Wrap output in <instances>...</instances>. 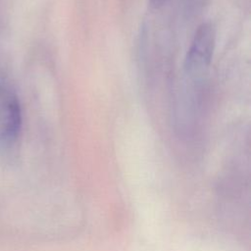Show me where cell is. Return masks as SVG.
Returning a JSON list of instances; mask_svg holds the SVG:
<instances>
[{"label": "cell", "mask_w": 251, "mask_h": 251, "mask_svg": "<svg viewBox=\"0 0 251 251\" xmlns=\"http://www.w3.org/2000/svg\"><path fill=\"white\" fill-rule=\"evenodd\" d=\"M22 109L10 83L0 79V154L8 157L17 144L22 129Z\"/></svg>", "instance_id": "6da1fadb"}, {"label": "cell", "mask_w": 251, "mask_h": 251, "mask_svg": "<svg viewBox=\"0 0 251 251\" xmlns=\"http://www.w3.org/2000/svg\"><path fill=\"white\" fill-rule=\"evenodd\" d=\"M216 43V29L212 23L201 24L191 41L185 57V69L195 74L207 69L212 61Z\"/></svg>", "instance_id": "7a4b0ae2"}, {"label": "cell", "mask_w": 251, "mask_h": 251, "mask_svg": "<svg viewBox=\"0 0 251 251\" xmlns=\"http://www.w3.org/2000/svg\"><path fill=\"white\" fill-rule=\"evenodd\" d=\"M167 2L168 0H148L150 7L153 9H159L162 6H164Z\"/></svg>", "instance_id": "3957f363"}]
</instances>
